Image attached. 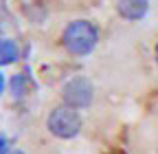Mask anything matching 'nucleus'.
Segmentation results:
<instances>
[{"mask_svg":"<svg viewBox=\"0 0 158 154\" xmlns=\"http://www.w3.org/2000/svg\"><path fill=\"white\" fill-rule=\"evenodd\" d=\"M97 40H99V31L88 20H75V22H70L66 27L64 35H62V44L73 55H88L97 46Z\"/></svg>","mask_w":158,"mask_h":154,"instance_id":"obj_1","label":"nucleus"},{"mask_svg":"<svg viewBox=\"0 0 158 154\" xmlns=\"http://www.w3.org/2000/svg\"><path fill=\"white\" fill-rule=\"evenodd\" d=\"M48 130L59 139H73L75 134H79L81 130V117L75 108L68 106H59L48 114V121H46Z\"/></svg>","mask_w":158,"mask_h":154,"instance_id":"obj_2","label":"nucleus"},{"mask_svg":"<svg viewBox=\"0 0 158 154\" xmlns=\"http://www.w3.org/2000/svg\"><path fill=\"white\" fill-rule=\"evenodd\" d=\"M92 84L86 77H75L62 88V99L68 108H86L92 101Z\"/></svg>","mask_w":158,"mask_h":154,"instance_id":"obj_3","label":"nucleus"},{"mask_svg":"<svg viewBox=\"0 0 158 154\" xmlns=\"http://www.w3.org/2000/svg\"><path fill=\"white\" fill-rule=\"evenodd\" d=\"M116 9L125 20H141L147 13V0H118Z\"/></svg>","mask_w":158,"mask_h":154,"instance_id":"obj_4","label":"nucleus"},{"mask_svg":"<svg viewBox=\"0 0 158 154\" xmlns=\"http://www.w3.org/2000/svg\"><path fill=\"white\" fill-rule=\"evenodd\" d=\"M18 60V46L11 40H0V66H7Z\"/></svg>","mask_w":158,"mask_h":154,"instance_id":"obj_5","label":"nucleus"},{"mask_svg":"<svg viewBox=\"0 0 158 154\" xmlns=\"http://www.w3.org/2000/svg\"><path fill=\"white\" fill-rule=\"evenodd\" d=\"M31 86H33V84H29V82H27V77H24V75H15L13 79H11V88H13V92H15V95H24Z\"/></svg>","mask_w":158,"mask_h":154,"instance_id":"obj_6","label":"nucleus"},{"mask_svg":"<svg viewBox=\"0 0 158 154\" xmlns=\"http://www.w3.org/2000/svg\"><path fill=\"white\" fill-rule=\"evenodd\" d=\"M2 88H5V77H2V73H0V92H2Z\"/></svg>","mask_w":158,"mask_h":154,"instance_id":"obj_7","label":"nucleus"},{"mask_svg":"<svg viewBox=\"0 0 158 154\" xmlns=\"http://www.w3.org/2000/svg\"><path fill=\"white\" fill-rule=\"evenodd\" d=\"M5 154H24V152H20V150H9V152H5Z\"/></svg>","mask_w":158,"mask_h":154,"instance_id":"obj_8","label":"nucleus"},{"mask_svg":"<svg viewBox=\"0 0 158 154\" xmlns=\"http://www.w3.org/2000/svg\"><path fill=\"white\" fill-rule=\"evenodd\" d=\"M156 62H158V44H156Z\"/></svg>","mask_w":158,"mask_h":154,"instance_id":"obj_9","label":"nucleus"}]
</instances>
